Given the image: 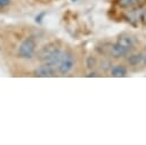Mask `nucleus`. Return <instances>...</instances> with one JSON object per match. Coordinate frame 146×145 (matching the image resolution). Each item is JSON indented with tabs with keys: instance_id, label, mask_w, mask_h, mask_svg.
<instances>
[{
	"instance_id": "8",
	"label": "nucleus",
	"mask_w": 146,
	"mask_h": 145,
	"mask_svg": "<svg viewBox=\"0 0 146 145\" xmlns=\"http://www.w3.org/2000/svg\"><path fill=\"white\" fill-rule=\"evenodd\" d=\"M116 43H119V45H121V46H123V47L130 49V48L133 46V39H132L130 35H121V37L117 39V42H116Z\"/></svg>"
},
{
	"instance_id": "16",
	"label": "nucleus",
	"mask_w": 146,
	"mask_h": 145,
	"mask_svg": "<svg viewBox=\"0 0 146 145\" xmlns=\"http://www.w3.org/2000/svg\"><path fill=\"white\" fill-rule=\"evenodd\" d=\"M72 1H76V0H72Z\"/></svg>"
},
{
	"instance_id": "6",
	"label": "nucleus",
	"mask_w": 146,
	"mask_h": 145,
	"mask_svg": "<svg viewBox=\"0 0 146 145\" xmlns=\"http://www.w3.org/2000/svg\"><path fill=\"white\" fill-rule=\"evenodd\" d=\"M111 74L114 78H123L127 75V69L123 65H115L111 70Z\"/></svg>"
},
{
	"instance_id": "3",
	"label": "nucleus",
	"mask_w": 146,
	"mask_h": 145,
	"mask_svg": "<svg viewBox=\"0 0 146 145\" xmlns=\"http://www.w3.org/2000/svg\"><path fill=\"white\" fill-rule=\"evenodd\" d=\"M74 64H75V61H74V57L71 53H64L59 63H58V72L60 74H67L68 72L72 71V69L74 67Z\"/></svg>"
},
{
	"instance_id": "9",
	"label": "nucleus",
	"mask_w": 146,
	"mask_h": 145,
	"mask_svg": "<svg viewBox=\"0 0 146 145\" xmlns=\"http://www.w3.org/2000/svg\"><path fill=\"white\" fill-rule=\"evenodd\" d=\"M138 2V0H117V5L122 8H128L131 7L133 5H136Z\"/></svg>"
},
{
	"instance_id": "12",
	"label": "nucleus",
	"mask_w": 146,
	"mask_h": 145,
	"mask_svg": "<svg viewBox=\"0 0 146 145\" xmlns=\"http://www.w3.org/2000/svg\"><path fill=\"white\" fill-rule=\"evenodd\" d=\"M10 3V0H0V7H6Z\"/></svg>"
},
{
	"instance_id": "5",
	"label": "nucleus",
	"mask_w": 146,
	"mask_h": 145,
	"mask_svg": "<svg viewBox=\"0 0 146 145\" xmlns=\"http://www.w3.org/2000/svg\"><path fill=\"white\" fill-rule=\"evenodd\" d=\"M130 49L119 45V43H115V45H112L111 46V54L114 56V57H123L125 56L128 53H129Z\"/></svg>"
},
{
	"instance_id": "11",
	"label": "nucleus",
	"mask_w": 146,
	"mask_h": 145,
	"mask_svg": "<svg viewBox=\"0 0 146 145\" xmlns=\"http://www.w3.org/2000/svg\"><path fill=\"white\" fill-rule=\"evenodd\" d=\"M44 15H46V11H41L40 14H38V15L35 16V22H36V23H41V22H42V18L44 17Z\"/></svg>"
},
{
	"instance_id": "14",
	"label": "nucleus",
	"mask_w": 146,
	"mask_h": 145,
	"mask_svg": "<svg viewBox=\"0 0 146 145\" xmlns=\"http://www.w3.org/2000/svg\"><path fill=\"white\" fill-rule=\"evenodd\" d=\"M97 75H98V74H97V73H95V72H94V73H89V74H88V75H87V76H97Z\"/></svg>"
},
{
	"instance_id": "7",
	"label": "nucleus",
	"mask_w": 146,
	"mask_h": 145,
	"mask_svg": "<svg viewBox=\"0 0 146 145\" xmlns=\"http://www.w3.org/2000/svg\"><path fill=\"white\" fill-rule=\"evenodd\" d=\"M128 62L131 66H138V65H140L145 62L144 55L143 54H133L128 58Z\"/></svg>"
},
{
	"instance_id": "1",
	"label": "nucleus",
	"mask_w": 146,
	"mask_h": 145,
	"mask_svg": "<svg viewBox=\"0 0 146 145\" xmlns=\"http://www.w3.org/2000/svg\"><path fill=\"white\" fill-rule=\"evenodd\" d=\"M63 51L55 45H46L44 47H42L39 53H38V58L40 61L47 62L54 66L58 65L62 56H63Z\"/></svg>"
},
{
	"instance_id": "15",
	"label": "nucleus",
	"mask_w": 146,
	"mask_h": 145,
	"mask_svg": "<svg viewBox=\"0 0 146 145\" xmlns=\"http://www.w3.org/2000/svg\"><path fill=\"white\" fill-rule=\"evenodd\" d=\"M144 59H145V62H146V54H145V56H144Z\"/></svg>"
},
{
	"instance_id": "10",
	"label": "nucleus",
	"mask_w": 146,
	"mask_h": 145,
	"mask_svg": "<svg viewBox=\"0 0 146 145\" xmlns=\"http://www.w3.org/2000/svg\"><path fill=\"white\" fill-rule=\"evenodd\" d=\"M87 65H88V67H94V66L96 65V59L92 58V57H88V59H87Z\"/></svg>"
},
{
	"instance_id": "2",
	"label": "nucleus",
	"mask_w": 146,
	"mask_h": 145,
	"mask_svg": "<svg viewBox=\"0 0 146 145\" xmlns=\"http://www.w3.org/2000/svg\"><path fill=\"white\" fill-rule=\"evenodd\" d=\"M35 40L33 38H26L22 41V43L19 45L18 48V56L21 58H25V59H30L34 56V51H35Z\"/></svg>"
},
{
	"instance_id": "4",
	"label": "nucleus",
	"mask_w": 146,
	"mask_h": 145,
	"mask_svg": "<svg viewBox=\"0 0 146 145\" xmlns=\"http://www.w3.org/2000/svg\"><path fill=\"white\" fill-rule=\"evenodd\" d=\"M55 67L54 65L49 64V63H44L40 66H38L35 70H34V75L35 76H39V78H49V76H52L55 74Z\"/></svg>"
},
{
	"instance_id": "13",
	"label": "nucleus",
	"mask_w": 146,
	"mask_h": 145,
	"mask_svg": "<svg viewBox=\"0 0 146 145\" xmlns=\"http://www.w3.org/2000/svg\"><path fill=\"white\" fill-rule=\"evenodd\" d=\"M140 18H141V21H143L144 23H146V10H144V11H143V14H141V17H140Z\"/></svg>"
}]
</instances>
